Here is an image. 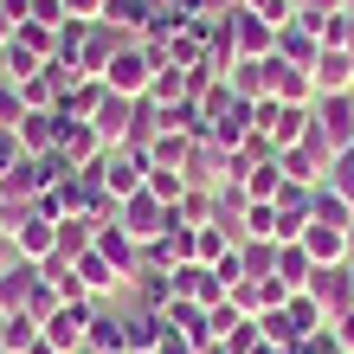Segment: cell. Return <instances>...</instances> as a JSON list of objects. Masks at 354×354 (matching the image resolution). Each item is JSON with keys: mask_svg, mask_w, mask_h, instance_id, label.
I'll return each instance as SVG.
<instances>
[{"mask_svg": "<svg viewBox=\"0 0 354 354\" xmlns=\"http://www.w3.org/2000/svg\"><path fill=\"white\" fill-rule=\"evenodd\" d=\"M91 322H97V309H91V297H77V303H58L46 322H39V335H46L58 354H77L91 342Z\"/></svg>", "mask_w": 354, "mask_h": 354, "instance_id": "cell-1", "label": "cell"}, {"mask_svg": "<svg viewBox=\"0 0 354 354\" xmlns=\"http://www.w3.org/2000/svg\"><path fill=\"white\" fill-rule=\"evenodd\" d=\"M168 219H174V206H161L149 187H142V194H129V200L116 206V225H122L136 245H155L161 232H168Z\"/></svg>", "mask_w": 354, "mask_h": 354, "instance_id": "cell-2", "label": "cell"}, {"mask_svg": "<svg viewBox=\"0 0 354 354\" xmlns=\"http://www.w3.org/2000/svg\"><path fill=\"white\" fill-rule=\"evenodd\" d=\"M155 58H149V46H136V39H129V46H122L116 58H110V71H103V84H110L116 97H149V84H155Z\"/></svg>", "mask_w": 354, "mask_h": 354, "instance_id": "cell-3", "label": "cell"}, {"mask_svg": "<svg viewBox=\"0 0 354 354\" xmlns=\"http://www.w3.org/2000/svg\"><path fill=\"white\" fill-rule=\"evenodd\" d=\"M309 129L322 136V149H328V155L354 149V97H348V91H342V97H322V103H316V116H309Z\"/></svg>", "mask_w": 354, "mask_h": 354, "instance_id": "cell-4", "label": "cell"}, {"mask_svg": "<svg viewBox=\"0 0 354 354\" xmlns=\"http://www.w3.org/2000/svg\"><path fill=\"white\" fill-rule=\"evenodd\" d=\"M13 252H19V258H32V264L58 258V219H46V213L32 206V213L13 225Z\"/></svg>", "mask_w": 354, "mask_h": 354, "instance_id": "cell-5", "label": "cell"}, {"mask_svg": "<svg viewBox=\"0 0 354 354\" xmlns=\"http://www.w3.org/2000/svg\"><path fill=\"white\" fill-rule=\"evenodd\" d=\"M297 245L309 252V264H335V258L348 252V225H328V219H309Z\"/></svg>", "mask_w": 354, "mask_h": 354, "instance_id": "cell-6", "label": "cell"}, {"mask_svg": "<svg viewBox=\"0 0 354 354\" xmlns=\"http://www.w3.org/2000/svg\"><path fill=\"white\" fill-rule=\"evenodd\" d=\"M309 277H316V264H309L303 245H277V264H270V283L283 290V297H297V290H309Z\"/></svg>", "mask_w": 354, "mask_h": 354, "instance_id": "cell-7", "label": "cell"}, {"mask_svg": "<svg viewBox=\"0 0 354 354\" xmlns=\"http://www.w3.org/2000/svg\"><path fill=\"white\" fill-rule=\"evenodd\" d=\"M19 149L26 155H58V110H26L19 116Z\"/></svg>", "mask_w": 354, "mask_h": 354, "instance_id": "cell-8", "label": "cell"}, {"mask_svg": "<svg viewBox=\"0 0 354 354\" xmlns=\"http://www.w3.org/2000/svg\"><path fill=\"white\" fill-rule=\"evenodd\" d=\"M142 187H149L161 206H180V200H187V174H180V168H149V180H142Z\"/></svg>", "mask_w": 354, "mask_h": 354, "instance_id": "cell-9", "label": "cell"}, {"mask_svg": "<svg viewBox=\"0 0 354 354\" xmlns=\"http://www.w3.org/2000/svg\"><path fill=\"white\" fill-rule=\"evenodd\" d=\"M328 187L354 206V149H342V155H328Z\"/></svg>", "mask_w": 354, "mask_h": 354, "instance_id": "cell-10", "label": "cell"}, {"mask_svg": "<svg viewBox=\"0 0 354 354\" xmlns=\"http://www.w3.org/2000/svg\"><path fill=\"white\" fill-rule=\"evenodd\" d=\"M19 161H26V149H19V129H0V180H13Z\"/></svg>", "mask_w": 354, "mask_h": 354, "instance_id": "cell-11", "label": "cell"}, {"mask_svg": "<svg viewBox=\"0 0 354 354\" xmlns=\"http://www.w3.org/2000/svg\"><path fill=\"white\" fill-rule=\"evenodd\" d=\"M13 32H19V13L7 7V0H0V46H7V39H13Z\"/></svg>", "mask_w": 354, "mask_h": 354, "instance_id": "cell-12", "label": "cell"}, {"mask_svg": "<svg viewBox=\"0 0 354 354\" xmlns=\"http://www.w3.org/2000/svg\"><path fill=\"white\" fill-rule=\"evenodd\" d=\"M65 7H71V19H97V13H103V0H65Z\"/></svg>", "mask_w": 354, "mask_h": 354, "instance_id": "cell-13", "label": "cell"}, {"mask_svg": "<svg viewBox=\"0 0 354 354\" xmlns=\"http://www.w3.org/2000/svg\"><path fill=\"white\" fill-rule=\"evenodd\" d=\"M13 258H19V252H13V225H0V270H7Z\"/></svg>", "mask_w": 354, "mask_h": 354, "instance_id": "cell-14", "label": "cell"}, {"mask_svg": "<svg viewBox=\"0 0 354 354\" xmlns=\"http://www.w3.org/2000/svg\"><path fill=\"white\" fill-rule=\"evenodd\" d=\"M342 342L354 348V309H348V316H342Z\"/></svg>", "mask_w": 354, "mask_h": 354, "instance_id": "cell-15", "label": "cell"}, {"mask_svg": "<svg viewBox=\"0 0 354 354\" xmlns=\"http://www.w3.org/2000/svg\"><path fill=\"white\" fill-rule=\"evenodd\" d=\"M149 354H155V348H149Z\"/></svg>", "mask_w": 354, "mask_h": 354, "instance_id": "cell-16", "label": "cell"}]
</instances>
